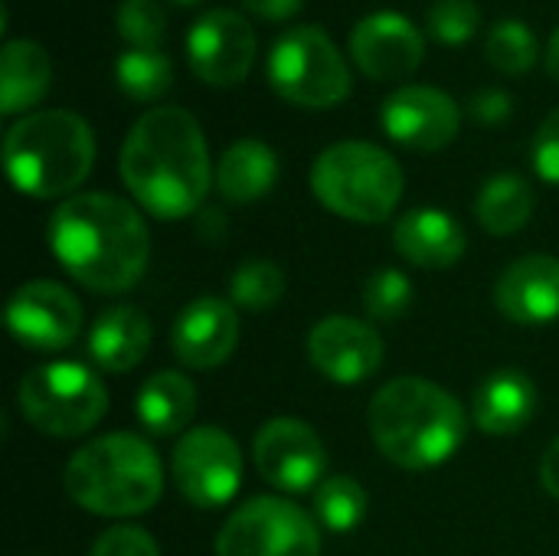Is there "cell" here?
<instances>
[{
  "instance_id": "21",
  "label": "cell",
  "mask_w": 559,
  "mask_h": 556,
  "mask_svg": "<svg viewBox=\"0 0 559 556\" xmlns=\"http://www.w3.org/2000/svg\"><path fill=\"white\" fill-rule=\"evenodd\" d=\"M151 351V321L138 305H115L98 315L88 334L92 360L108 374H128Z\"/></svg>"
},
{
  "instance_id": "9",
  "label": "cell",
  "mask_w": 559,
  "mask_h": 556,
  "mask_svg": "<svg viewBox=\"0 0 559 556\" xmlns=\"http://www.w3.org/2000/svg\"><path fill=\"white\" fill-rule=\"evenodd\" d=\"M216 556H321V531L295 501L262 495L229 514Z\"/></svg>"
},
{
  "instance_id": "26",
  "label": "cell",
  "mask_w": 559,
  "mask_h": 556,
  "mask_svg": "<svg viewBox=\"0 0 559 556\" xmlns=\"http://www.w3.org/2000/svg\"><path fill=\"white\" fill-rule=\"evenodd\" d=\"M367 488L350 475H331L314 488V518L331 534H350L367 518Z\"/></svg>"
},
{
  "instance_id": "11",
  "label": "cell",
  "mask_w": 559,
  "mask_h": 556,
  "mask_svg": "<svg viewBox=\"0 0 559 556\" xmlns=\"http://www.w3.org/2000/svg\"><path fill=\"white\" fill-rule=\"evenodd\" d=\"M252 462L272 488L288 495L318 488L328 472L321 436L295 416H275L255 433Z\"/></svg>"
},
{
  "instance_id": "39",
  "label": "cell",
  "mask_w": 559,
  "mask_h": 556,
  "mask_svg": "<svg viewBox=\"0 0 559 556\" xmlns=\"http://www.w3.org/2000/svg\"><path fill=\"white\" fill-rule=\"evenodd\" d=\"M547 69H550V75L559 79V26L557 33L550 36V46H547Z\"/></svg>"
},
{
  "instance_id": "33",
  "label": "cell",
  "mask_w": 559,
  "mask_h": 556,
  "mask_svg": "<svg viewBox=\"0 0 559 556\" xmlns=\"http://www.w3.org/2000/svg\"><path fill=\"white\" fill-rule=\"evenodd\" d=\"M88 556H160L157 541L144 531V528H131V524H118L108 528Z\"/></svg>"
},
{
  "instance_id": "28",
  "label": "cell",
  "mask_w": 559,
  "mask_h": 556,
  "mask_svg": "<svg viewBox=\"0 0 559 556\" xmlns=\"http://www.w3.org/2000/svg\"><path fill=\"white\" fill-rule=\"evenodd\" d=\"M488 62L495 69H501L504 75H524L537 66V52L540 43L534 36V29L521 20H498L488 29V43H485Z\"/></svg>"
},
{
  "instance_id": "4",
  "label": "cell",
  "mask_w": 559,
  "mask_h": 556,
  "mask_svg": "<svg viewBox=\"0 0 559 556\" xmlns=\"http://www.w3.org/2000/svg\"><path fill=\"white\" fill-rule=\"evenodd\" d=\"M66 495L98 518H138L147 514L164 495L160 456L131 433H108L82 446L66 472Z\"/></svg>"
},
{
  "instance_id": "27",
  "label": "cell",
  "mask_w": 559,
  "mask_h": 556,
  "mask_svg": "<svg viewBox=\"0 0 559 556\" xmlns=\"http://www.w3.org/2000/svg\"><path fill=\"white\" fill-rule=\"evenodd\" d=\"M115 79L131 102H157L174 85V66L160 49H128L118 56Z\"/></svg>"
},
{
  "instance_id": "32",
  "label": "cell",
  "mask_w": 559,
  "mask_h": 556,
  "mask_svg": "<svg viewBox=\"0 0 559 556\" xmlns=\"http://www.w3.org/2000/svg\"><path fill=\"white\" fill-rule=\"evenodd\" d=\"M426 23H429V33L436 43L465 46L481 23V10L475 0H436Z\"/></svg>"
},
{
  "instance_id": "2",
  "label": "cell",
  "mask_w": 559,
  "mask_h": 556,
  "mask_svg": "<svg viewBox=\"0 0 559 556\" xmlns=\"http://www.w3.org/2000/svg\"><path fill=\"white\" fill-rule=\"evenodd\" d=\"M121 180L157 220L197 213L210 193V147L200 121L177 105L144 111L121 144Z\"/></svg>"
},
{
  "instance_id": "22",
  "label": "cell",
  "mask_w": 559,
  "mask_h": 556,
  "mask_svg": "<svg viewBox=\"0 0 559 556\" xmlns=\"http://www.w3.org/2000/svg\"><path fill=\"white\" fill-rule=\"evenodd\" d=\"M52 56L36 39H7L0 52V111L16 115L46 98Z\"/></svg>"
},
{
  "instance_id": "8",
  "label": "cell",
  "mask_w": 559,
  "mask_h": 556,
  "mask_svg": "<svg viewBox=\"0 0 559 556\" xmlns=\"http://www.w3.org/2000/svg\"><path fill=\"white\" fill-rule=\"evenodd\" d=\"M269 85L292 105L334 108L350 95V69L321 26H295L269 52Z\"/></svg>"
},
{
  "instance_id": "38",
  "label": "cell",
  "mask_w": 559,
  "mask_h": 556,
  "mask_svg": "<svg viewBox=\"0 0 559 556\" xmlns=\"http://www.w3.org/2000/svg\"><path fill=\"white\" fill-rule=\"evenodd\" d=\"M540 485L550 498L559 501V439H554V446L540 459Z\"/></svg>"
},
{
  "instance_id": "16",
  "label": "cell",
  "mask_w": 559,
  "mask_h": 556,
  "mask_svg": "<svg viewBox=\"0 0 559 556\" xmlns=\"http://www.w3.org/2000/svg\"><path fill=\"white\" fill-rule=\"evenodd\" d=\"M350 56L364 75L377 82H400L409 79L426 59V39L409 16L380 10L354 26Z\"/></svg>"
},
{
  "instance_id": "34",
  "label": "cell",
  "mask_w": 559,
  "mask_h": 556,
  "mask_svg": "<svg viewBox=\"0 0 559 556\" xmlns=\"http://www.w3.org/2000/svg\"><path fill=\"white\" fill-rule=\"evenodd\" d=\"M534 170L547 184L559 187V108L550 111L544 118V125L537 128V138H534Z\"/></svg>"
},
{
  "instance_id": "14",
  "label": "cell",
  "mask_w": 559,
  "mask_h": 556,
  "mask_svg": "<svg viewBox=\"0 0 559 556\" xmlns=\"http://www.w3.org/2000/svg\"><path fill=\"white\" fill-rule=\"evenodd\" d=\"M380 121L400 147L432 154L459 138L462 108L436 85H403L383 102Z\"/></svg>"
},
{
  "instance_id": "24",
  "label": "cell",
  "mask_w": 559,
  "mask_h": 556,
  "mask_svg": "<svg viewBox=\"0 0 559 556\" xmlns=\"http://www.w3.org/2000/svg\"><path fill=\"white\" fill-rule=\"evenodd\" d=\"M138 423L151 436H177L197 416V387L177 370H160L138 390Z\"/></svg>"
},
{
  "instance_id": "6",
  "label": "cell",
  "mask_w": 559,
  "mask_h": 556,
  "mask_svg": "<svg viewBox=\"0 0 559 556\" xmlns=\"http://www.w3.org/2000/svg\"><path fill=\"white\" fill-rule=\"evenodd\" d=\"M314 197L354 223H386L403 200V170L390 151L370 141H341L318 154L311 167Z\"/></svg>"
},
{
  "instance_id": "19",
  "label": "cell",
  "mask_w": 559,
  "mask_h": 556,
  "mask_svg": "<svg viewBox=\"0 0 559 556\" xmlns=\"http://www.w3.org/2000/svg\"><path fill=\"white\" fill-rule=\"evenodd\" d=\"M393 246L406 262L439 272V269H452L462 262L468 239H465L462 223L452 213L436 210V206H419L396 220Z\"/></svg>"
},
{
  "instance_id": "40",
  "label": "cell",
  "mask_w": 559,
  "mask_h": 556,
  "mask_svg": "<svg viewBox=\"0 0 559 556\" xmlns=\"http://www.w3.org/2000/svg\"><path fill=\"white\" fill-rule=\"evenodd\" d=\"M174 3H197V0H174Z\"/></svg>"
},
{
  "instance_id": "5",
  "label": "cell",
  "mask_w": 559,
  "mask_h": 556,
  "mask_svg": "<svg viewBox=\"0 0 559 556\" xmlns=\"http://www.w3.org/2000/svg\"><path fill=\"white\" fill-rule=\"evenodd\" d=\"M3 164L20 193L36 200H69L92 174L95 134L75 111H33L7 131Z\"/></svg>"
},
{
  "instance_id": "1",
  "label": "cell",
  "mask_w": 559,
  "mask_h": 556,
  "mask_svg": "<svg viewBox=\"0 0 559 556\" xmlns=\"http://www.w3.org/2000/svg\"><path fill=\"white\" fill-rule=\"evenodd\" d=\"M56 262L95 295H121L141 282L151 259L144 216L115 193H75L49 216Z\"/></svg>"
},
{
  "instance_id": "15",
  "label": "cell",
  "mask_w": 559,
  "mask_h": 556,
  "mask_svg": "<svg viewBox=\"0 0 559 556\" xmlns=\"http://www.w3.org/2000/svg\"><path fill=\"white\" fill-rule=\"evenodd\" d=\"M308 360L331 383H364L383 364V338L350 315H328L308 334Z\"/></svg>"
},
{
  "instance_id": "3",
  "label": "cell",
  "mask_w": 559,
  "mask_h": 556,
  "mask_svg": "<svg viewBox=\"0 0 559 556\" xmlns=\"http://www.w3.org/2000/svg\"><path fill=\"white\" fill-rule=\"evenodd\" d=\"M367 426L386 462L426 472L462 449L468 413L445 387L423 377H396L373 393Z\"/></svg>"
},
{
  "instance_id": "36",
  "label": "cell",
  "mask_w": 559,
  "mask_h": 556,
  "mask_svg": "<svg viewBox=\"0 0 559 556\" xmlns=\"http://www.w3.org/2000/svg\"><path fill=\"white\" fill-rule=\"evenodd\" d=\"M242 7L259 16V20H269V23H282V20H292L301 13L305 0H242Z\"/></svg>"
},
{
  "instance_id": "37",
  "label": "cell",
  "mask_w": 559,
  "mask_h": 556,
  "mask_svg": "<svg viewBox=\"0 0 559 556\" xmlns=\"http://www.w3.org/2000/svg\"><path fill=\"white\" fill-rule=\"evenodd\" d=\"M197 233H200L203 242H223V236H226V216H223V210H216V206L200 210Z\"/></svg>"
},
{
  "instance_id": "23",
  "label": "cell",
  "mask_w": 559,
  "mask_h": 556,
  "mask_svg": "<svg viewBox=\"0 0 559 556\" xmlns=\"http://www.w3.org/2000/svg\"><path fill=\"white\" fill-rule=\"evenodd\" d=\"M278 180V157L265 141L242 138L229 144L216 164V190L229 203H255L272 193Z\"/></svg>"
},
{
  "instance_id": "35",
  "label": "cell",
  "mask_w": 559,
  "mask_h": 556,
  "mask_svg": "<svg viewBox=\"0 0 559 556\" xmlns=\"http://www.w3.org/2000/svg\"><path fill=\"white\" fill-rule=\"evenodd\" d=\"M468 108H472L475 121H478V125H488V128L504 125V121L514 115V102H511V95H508L504 88H481V92L472 98Z\"/></svg>"
},
{
  "instance_id": "31",
  "label": "cell",
  "mask_w": 559,
  "mask_h": 556,
  "mask_svg": "<svg viewBox=\"0 0 559 556\" xmlns=\"http://www.w3.org/2000/svg\"><path fill=\"white\" fill-rule=\"evenodd\" d=\"M115 20L131 49H157L167 36V13L160 0H121Z\"/></svg>"
},
{
  "instance_id": "10",
  "label": "cell",
  "mask_w": 559,
  "mask_h": 556,
  "mask_svg": "<svg viewBox=\"0 0 559 556\" xmlns=\"http://www.w3.org/2000/svg\"><path fill=\"white\" fill-rule=\"evenodd\" d=\"M177 492L193 508H223L242 485V452L236 439L216 426L187 429L174 449Z\"/></svg>"
},
{
  "instance_id": "12",
  "label": "cell",
  "mask_w": 559,
  "mask_h": 556,
  "mask_svg": "<svg viewBox=\"0 0 559 556\" xmlns=\"http://www.w3.org/2000/svg\"><path fill=\"white\" fill-rule=\"evenodd\" d=\"M187 62L193 75L216 88H233L246 82L255 62V29L252 23L226 7L206 10L187 36Z\"/></svg>"
},
{
  "instance_id": "17",
  "label": "cell",
  "mask_w": 559,
  "mask_h": 556,
  "mask_svg": "<svg viewBox=\"0 0 559 556\" xmlns=\"http://www.w3.org/2000/svg\"><path fill=\"white\" fill-rule=\"evenodd\" d=\"M170 344L183 367L216 370L239 344V318L223 298H197L177 315Z\"/></svg>"
},
{
  "instance_id": "13",
  "label": "cell",
  "mask_w": 559,
  "mask_h": 556,
  "mask_svg": "<svg viewBox=\"0 0 559 556\" xmlns=\"http://www.w3.org/2000/svg\"><path fill=\"white\" fill-rule=\"evenodd\" d=\"M7 328L29 351H62L82 331V305L66 285L36 279L10 295Z\"/></svg>"
},
{
  "instance_id": "29",
  "label": "cell",
  "mask_w": 559,
  "mask_h": 556,
  "mask_svg": "<svg viewBox=\"0 0 559 556\" xmlns=\"http://www.w3.org/2000/svg\"><path fill=\"white\" fill-rule=\"evenodd\" d=\"M229 295L246 311H265L282 301L285 272L272 259H246L229 279Z\"/></svg>"
},
{
  "instance_id": "25",
  "label": "cell",
  "mask_w": 559,
  "mask_h": 556,
  "mask_svg": "<svg viewBox=\"0 0 559 556\" xmlns=\"http://www.w3.org/2000/svg\"><path fill=\"white\" fill-rule=\"evenodd\" d=\"M537 197L534 187L521 174H495L485 180L475 200V216L485 233L491 236H514L521 233L534 216Z\"/></svg>"
},
{
  "instance_id": "7",
  "label": "cell",
  "mask_w": 559,
  "mask_h": 556,
  "mask_svg": "<svg viewBox=\"0 0 559 556\" xmlns=\"http://www.w3.org/2000/svg\"><path fill=\"white\" fill-rule=\"evenodd\" d=\"M23 419L52 439H79L108 413V390L95 370L75 360L39 364L16 383Z\"/></svg>"
},
{
  "instance_id": "20",
  "label": "cell",
  "mask_w": 559,
  "mask_h": 556,
  "mask_svg": "<svg viewBox=\"0 0 559 556\" xmlns=\"http://www.w3.org/2000/svg\"><path fill=\"white\" fill-rule=\"evenodd\" d=\"M537 413V387L534 380L518 370L504 367L481 380L472 397V423L485 436H514L531 426Z\"/></svg>"
},
{
  "instance_id": "30",
  "label": "cell",
  "mask_w": 559,
  "mask_h": 556,
  "mask_svg": "<svg viewBox=\"0 0 559 556\" xmlns=\"http://www.w3.org/2000/svg\"><path fill=\"white\" fill-rule=\"evenodd\" d=\"M413 305V282L400 269H380L364 285V308L373 321L393 324Z\"/></svg>"
},
{
  "instance_id": "18",
  "label": "cell",
  "mask_w": 559,
  "mask_h": 556,
  "mask_svg": "<svg viewBox=\"0 0 559 556\" xmlns=\"http://www.w3.org/2000/svg\"><path fill=\"white\" fill-rule=\"evenodd\" d=\"M495 305L514 324H554L559 321L557 256L514 259L495 285Z\"/></svg>"
}]
</instances>
